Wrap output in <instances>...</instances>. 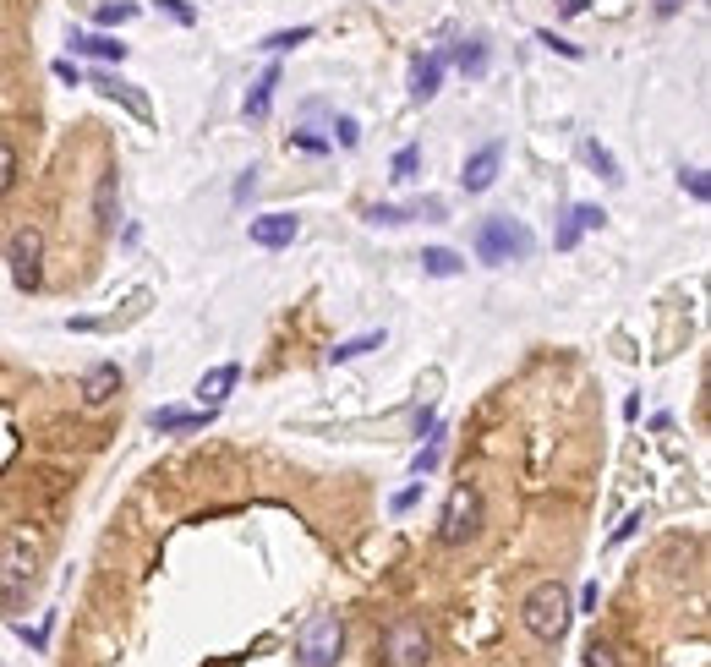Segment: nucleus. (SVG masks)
<instances>
[{
	"label": "nucleus",
	"instance_id": "19",
	"mask_svg": "<svg viewBox=\"0 0 711 667\" xmlns=\"http://www.w3.org/2000/svg\"><path fill=\"white\" fill-rule=\"evenodd\" d=\"M580 159H586V165H591V170H597V175H602V181H608V186H619V181H624V170H619V159H613V154H608V148H602V143H597V137H586V143H580Z\"/></svg>",
	"mask_w": 711,
	"mask_h": 667
},
{
	"label": "nucleus",
	"instance_id": "34",
	"mask_svg": "<svg viewBox=\"0 0 711 667\" xmlns=\"http://www.w3.org/2000/svg\"><path fill=\"white\" fill-rule=\"evenodd\" d=\"M416 498H422V476H416V482L405 487V493H394V503H389V509H394V514H405V509H411Z\"/></svg>",
	"mask_w": 711,
	"mask_h": 667
},
{
	"label": "nucleus",
	"instance_id": "18",
	"mask_svg": "<svg viewBox=\"0 0 711 667\" xmlns=\"http://www.w3.org/2000/svg\"><path fill=\"white\" fill-rule=\"evenodd\" d=\"M219 411H154L148 416V427L154 432H197V427H208Z\"/></svg>",
	"mask_w": 711,
	"mask_h": 667
},
{
	"label": "nucleus",
	"instance_id": "30",
	"mask_svg": "<svg viewBox=\"0 0 711 667\" xmlns=\"http://www.w3.org/2000/svg\"><path fill=\"white\" fill-rule=\"evenodd\" d=\"M536 44H547V50H558V55H564V61H580V55H586V50H580V44H569V39H558V33H553V28H542V33H536Z\"/></svg>",
	"mask_w": 711,
	"mask_h": 667
},
{
	"label": "nucleus",
	"instance_id": "17",
	"mask_svg": "<svg viewBox=\"0 0 711 667\" xmlns=\"http://www.w3.org/2000/svg\"><path fill=\"white\" fill-rule=\"evenodd\" d=\"M72 50L77 55H93V61H115V66L126 61V44L110 39V33H88V39H83V33H72Z\"/></svg>",
	"mask_w": 711,
	"mask_h": 667
},
{
	"label": "nucleus",
	"instance_id": "41",
	"mask_svg": "<svg viewBox=\"0 0 711 667\" xmlns=\"http://www.w3.org/2000/svg\"><path fill=\"white\" fill-rule=\"evenodd\" d=\"M597 602H602V591H597V580H591L586 591H580V607H586V613H597Z\"/></svg>",
	"mask_w": 711,
	"mask_h": 667
},
{
	"label": "nucleus",
	"instance_id": "31",
	"mask_svg": "<svg viewBox=\"0 0 711 667\" xmlns=\"http://www.w3.org/2000/svg\"><path fill=\"white\" fill-rule=\"evenodd\" d=\"M679 186H684V192L695 197V203H706V197H711V181H706V170H684V175H679Z\"/></svg>",
	"mask_w": 711,
	"mask_h": 667
},
{
	"label": "nucleus",
	"instance_id": "2",
	"mask_svg": "<svg viewBox=\"0 0 711 667\" xmlns=\"http://www.w3.org/2000/svg\"><path fill=\"white\" fill-rule=\"evenodd\" d=\"M536 252V236L526 219L515 214H487L482 225H476V257H482L487 268H504V263H526Z\"/></svg>",
	"mask_w": 711,
	"mask_h": 667
},
{
	"label": "nucleus",
	"instance_id": "1",
	"mask_svg": "<svg viewBox=\"0 0 711 667\" xmlns=\"http://www.w3.org/2000/svg\"><path fill=\"white\" fill-rule=\"evenodd\" d=\"M569 618H575V607H569V585L564 580L531 585L526 602H520V624H526L536 640H547V646H558V640L569 635Z\"/></svg>",
	"mask_w": 711,
	"mask_h": 667
},
{
	"label": "nucleus",
	"instance_id": "23",
	"mask_svg": "<svg viewBox=\"0 0 711 667\" xmlns=\"http://www.w3.org/2000/svg\"><path fill=\"white\" fill-rule=\"evenodd\" d=\"M454 66H460L465 77H482L487 72V44L482 39H465L460 50H454Z\"/></svg>",
	"mask_w": 711,
	"mask_h": 667
},
{
	"label": "nucleus",
	"instance_id": "15",
	"mask_svg": "<svg viewBox=\"0 0 711 667\" xmlns=\"http://www.w3.org/2000/svg\"><path fill=\"white\" fill-rule=\"evenodd\" d=\"M438 88H444V50L422 55V61H416V72H411V99L416 104L438 99Z\"/></svg>",
	"mask_w": 711,
	"mask_h": 667
},
{
	"label": "nucleus",
	"instance_id": "37",
	"mask_svg": "<svg viewBox=\"0 0 711 667\" xmlns=\"http://www.w3.org/2000/svg\"><path fill=\"white\" fill-rule=\"evenodd\" d=\"M252 192H258V170H247V175H241V181H236V203H247Z\"/></svg>",
	"mask_w": 711,
	"mask_h": 667
},
{
	"label": "nucleus",
	"instance_id": "32",
	"mask_svg": "<svg viewBox=\"0 0 711 667\" xmlns=\"http://www.w3.org/2000/svg\"><path fill=\"white\" fill-rule=\"evenodd\" d=\"M154 6H159V11H165V17H170V22H181V28H192V22H197V11H192V6H186V0H154Z\"/></svg>",
	"mask_w": 711,
	"mask_h": 667
},
{
	"label": "nucleus",
	"instance_id": "40",
	"mask_svg": "<svg viewBox=\"0 0 711 667\" xmlns=\"http://www.w3.org/2000/svg\"><path fill=\"white\" fill-rule=\"evenodd\" d=\"M55 77H61V83H72V88H77V83H83V72H77V66H72V61H55Z\"/></svg>",
	"mask_w": 711,
	"mask_h": 667
},
{
	"label": "nucleus",
	"instance_id": "36",
	"mask_svg": "<svg viewBox=\"0 0 711 667\" xmlns=\"http://www.w3.org/2000/svg\"><path fill=\"white\" fill-rule=\"evenodd\" d=\"M640 520H646V514H640V509H635V514H624V525H619V531H613V547H619V542H629V536L640 531Z\"/></svg>",
	"mask_w": 711,
	"mask_h": 667
},
{
	"label": "nucleus",
	"instance_id": "11",
	"mask_svg": "<svg viewBox=\"0 0 711 667\" xmlns=\"http://www.w3.org/2000/svg\"><path fill=\"white\" fill-rule=\"evenodd\" d=\"M602 225H608V214H602L597 203H575V208H569V214H564V225H558L553 247H558V252H569V247H575L580 236H586V230H602Z\"/></svg>",
	"mask_w": 711,
	"mask_h": 667
},
{
	"label": "nucleus",
	"instance_id": "5",
	"mask_svg": "<svg viewBox=\"0 0 711 667\" xmlns=\"http://www.w3.org/2000/svg\"><path fill=\"white\" fill-rule=\"evenodd\" d=\"M482 531V493L476 487H454L444 503V520H438V542L444 547H465Z\"/></svg>",
	"mask_w": 711,
	"mask_h": 667
},
{
	"label": "nucleus",
	"instance_id": "21",
	"mask_svg": "<svg viewBox=\"0 0 711 667\" xmlns=\"http://www.w3.org/2000/svg\"><path fill=\"white\" fill-rule=\"evenodd\" d=\"M378 345H383V329H372V334H356V339H340V345L329 350V361H334V367H345V361L367 356V350H378Z\"/></svg>",
	"mask_w": 711,
	"mask_h": 667
},
{
	"label": "nucleus",
	"instance_id": "13",
	"mask_svg": "<svg viewBox=\"0 0 711 667\" xmlns=\"http://www.w3.org/2000/svg\"><path fill=\"white\" fill-rule=\"evenodd\" d=\"M115 214H121V175L99 170V181H93V225L99 230H115Z\"/></svg>",
	"mask_w": 711,
	"mask_h": 667
},
{
	"label": "nucleus",
	"instance_id": "16",
	"mask_svg": "<svg viewBox=\"0 0 711 667\" xmlns=\"http://www.w3.org/2000/svg\"><path fill=\"white\" fill-rule=\"evenodd\" d=\"M274 88H279V66H268L258 83H252V93L241 99V115H247V121H263V115L274 110Z\"/></svg>",
	"mask_w": 711,
	"mask_h": 667
},
{
	"label": "nucleus",
	"instance_id": "10",
	"mask_svg": "<svg viewBox=\"0 0 711 667\" xmlns=\"http://www.w3.org/2000/svg\"><path fill=\"white\" fill-rule=\"evenodd\" d=\"M115 394H121V367L115 361H93L83 372V405L88 411H99V405H110Z\"/></svg>",
	"mask_w": 711,
	"mask_h": 667
},
{
	"label": "nucleus",
	"instance_id": "14",
	"mask_svg": "<svg viewBox=\"0 0 711 667\" xmlns=\"http://www.w3.org/2000/svg\"><path fill=\"white\" fill-rule=\"evenodd\" d=\"M241 383V367L236 361H225V367H214V372H203V378H197V405H203V411H219V405H225V394L236 389Z\"/></svg>",
	"mask_w": 711,
	"mask_h": 667
},
{
	"label": "nucleus",
	"instance_id": "25",
	"mask_svg": "<svg viewBox=\"0 0 711 667\" xmlns=\"http://www.w3.org/2000/svg\"><path fill=\"white\" fill-rule=\"evenodd\" d=\"M416 170H422V148L411 143V148H400V154H394L389 181H400V186H405V181H416Z\"/></svg>",
	"mask_w": 711,
	"mask_h": 667
},
{
	"label": "nucleus",
	"instance_id": "38",
	"mask_svg": "<svg viewBox=\"0 0 711 667\" xmlns=\"http://www.w3.org/2000/svg\"><path fill=\"white\" fill-rule=\"evenodd\" d=\"M438 427V416H433V405H422V411H416V438H427V432Z\"/></svg>",
	"mask_w": 711,
	"mask_h": 667
},
{
	"label": "nucleus",
	"instance_id": "8",
	"mask_svg": "<svg viewBox=\"0 0 711 667\" xmlns=\"http://www.w3.org/2000/svg\"><path fill=\"white\" fill-rule=\"evenodd\" d=\"M247 236H252V247H263V252H285L290 241L301 236V225H296V214H258L247 225Z\"/></svg>",
	"mask_w": 711,
	"mask_h": 667
},
{
	"label": "nucleus",
	"instance_id": "9",
	"mask_svg": "<svg viewBox=\"0 0 711 667\" xmlns=\"http://www.w3.org/2000/svg\"><path fill=\"white\" fill-rule=\"evenodd\" d=\"M498 170H504V143H482L471 159H465V192H487V186L498 181Z\"/></svg>",
	"mask_w": 711,
	"mask_h": 667
},
{
	"label": "nucleus",
	"instance_id": "3",
	"mask_svg": "<svg viewBox=\"0 0 711 667\" xmlns=\"http://www.w3.org/2000/svg\"><path fill=\"white\" fill-rule=\"evenodd\" d=\"M345 651V618L340 613H312L296 635V662L301 667H334Z\"/></svg>",
	"mask_w": 711,
	"mask_h": 667
},
{
	"label": "nucleus",
	"instance_id": "26",
	"mask_svg": "<svg viewBox=\"0 0 711 667\" xmlns=\"http://www.w3.org/2000/svg\"><path fill=\"white\" fill-rule=\"evenodd\" d=\"M93 17H99V28H121V22L137 17V6H132V0H99V11H93Z\"/></svg>",
	"mask_w": 711,
	"mask_h": 667
},
{
	"label": "nucleus",
	"instance_id": "22",
	"mask_svg": "<svg viewBox=\"0 0 711 667\" xmlns=\"http://www.w3.org/2000/svg\"><path fill=\"white\" fill-rule=\"evenodd\" d=\"M438 465H444V427H433V432H427V449L411 460V476H433Z\"/></svg>",
	"mask_w": 711,
	"mask_h": 667
},
{
	"label": "nucleus",
	"instance_id": "20",
	"mask_svg": "<svg viewBox=\"0 0 711 667\" xmlns=\"http://www.w3.org/2000/svg\"><path fill=\"white\" fill-rule=\"evenodd\" d=\"M422 274H433V279H454V274H465V257H460V252H449V247H422Z\"/></svg>",
	"mask_w": 711,
	"mask_h": 667
},
{
	"label": "nucleus",
	"instance_id": "35",
	"mask_svg": "<svg viewBox=\"0 0 711 667\" xmlns=\"http://www.w3.org/2000/svg\"><path fill=\"white\" fill-rule=\"evenodd\" d=\"M290 143L307 148V154H329V143H323V137H312V132H290Z\"/></svg>",
	"mask_w": 711,
	"mask_h": 667
},
{
	"label": "nucleus",
	"instance_id": "7",
	"mask_svg": "<svg viewBox=\"0 0 711 667\" xmlns=\"http://www.w3.org/2000/svg\"><path fill=\"white\" fill-rule=\"evenodd\" d=\"M33 575H39V542L28 531L6 536V547H0V596H22Z\"/></svg>",
	"mask_w": 711,
	"mask_h": 667
},
{
	"label": "nucleus",
	"instance_id": "42",
	"mask_svg": "<svg viewBox=\"0 0 711 667\" xmlns=\"http://www.w3.org/2000/svg\"><path fill=\"white\" fill-rule=\"evenodd\" d=\"M586 6H591V0H558V11H564V17H580Z\"/></svg>",
	"mask_w": 711,
	"mask_h": 667
},
{
	"label": "nucleus",
	"instance_id": "39",
	"mask_svg": "<svg viewBox=\"0 0 711 667\" xmlns=\"http://www.w3.org/2000/svg\"><path fill=\"white\" fill-rule=\"evenodd\" d=\"M684 6H690V0H651V11H657V17H679Z\"/></svg>",
	"mask_w": 711,
	"mask_h": 667
},
{
	"label": "nucleus",
	"instance_id": "4",
	"mask_svg": "<svg viewBox=\"0 0 711 667\" xmlns=\"http://www.w3.org/2000/svg\"><path fill=\"white\" fill-rule=\"evenodd\" d=\"M6 268L17 290H39L44 285V230L39 225H17L6 241Z\"/></svg>",
	"mask_w": 711,
	"mask_h": 667
},
{
	"label": "nucleus",
	"instance_id": "29",
	"mask_svg": "<svg viewBox=\"0 0 711 667\" xmlns=\"http://www.w3.org/2000/svg\"><path fill=\"white\" fill-rule=\"evenodd\" d=\"M586 667H619V651H613L608 640L591 635V646H586Z\"/></svg>",
	"mask_w": 711,
	"mask_h": 667
},
{
	"label": "nucleus",
	"instance_id": "24",
	"mask_svg": "<svg viewBox=\"0 0 711 667\" xmlns=\"http://www.w3.org/2000/svg\"><path fill=\"white\" fill-rule=\"evenodd\" d=\"M307 39H312V28L301 22V28H279V33H268L263 50H268V55H285V50H296V44H307Z\"/></svg>",
	"mask_w": 711,
	"mask_h": 667
},
{
	"label": "nucleus",
	"instance_id": "12",
	"mask_svg": "<svg viewBox=\"0 0 711 667\" xmlns=\"http://www.w3.org/2000/svg\"><path fill=\"white\" fill-rule=\"evenodd\" d=\"M93 88H99L104 99L126 104V110H132L137 121H154V104H148V93L137 88V83H121V77H115V72H99V77H93Z\"/></svg>",
	"mask_w": 711,
	"mask_h": 667
},
{
	"label": "nucleus",
	"instance_id": "28",
	"mask_svg": "<svg viewBox=\"0 0 711 667\" xmlns=\"http://www.w3.org/2000/svg\"><path fill=\"white\" fill-rule=\"evenodd\" d=\"M367 225L394 230V225H411V219H405V208H394V203H372V208H367Z\"/></svg>",
	"mask_w": 711,
	"mask_h": 667
},
{
	"label": "nucleus",
	"instance_id": "33",
	"mask_svg": "<svg viewBox=\"0 0 711 667\" xmlns=\"http://www.w3.org/2000/svg\"><path fill=\"white\" fill-rule=\"evenodd\" d=\"M334 132H340V148H356L361 143V126L351 121V115H340V121H334Z\"/></svg>",
	"mask_w": 711,
	"mask_h": 667
},
{
	"label": "nucleus",
	"instance_id": "6",
	"mask_svg": "<svg viewBox=\"0 0 711 667\" xmlns=\"http://www.w3.org/2000/svg\"><path fill=\"white\" fill-rule=\"evenodd\" d=\"M433 662V635L422 629V618H400L383 635V667H427Z\"/></svg>",
	"mask_w": 711,
	"mask_h": 667
},
{
	"label": "nucleus",
	"instance_id": "27",
	"mask_svg": "<svg viewBox=\"0 0 711 667\" xmlns=\"http://www.w3.org/2000/svg\"><path fill=\"white\" fill-rule=\"evenodd\" d=\"M17 175H22V159H17V148H11L6 137H0V197H11Z\"/></svg>",
	"mask_w": 711,
	"mask_h": 667
}]
</instances>
